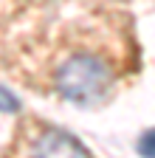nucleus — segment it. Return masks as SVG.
Listing matches in <instances>:
<instances>
[{
  "label": "nucleus",
  "mask_w": 155,
  "mask_h": 158,
  "mask_svg": "<svg viewBox=\"0 0 155 158\" xmlns=\"http://www.w3.org/2000/svg\"><path fill=\"white\" fill-rule=\"evenodd\" d=\"M135 45L119 17H93L56 40L51 88L76 105H99L133 71Z\"/></svg>",
  "instance_id": "f257e3e1"
},
{
  "label": "nucleus",
  "mask_w": 155,
  "mask_h": 158,
  "mask_svg": "<svg viewBox=\"0 0 155 158\" xmlns=\"http://www.w3.org/2000/svg\"><path fill=\"white\" fill-rule=\"evenodd\" d=\"M0 110L3 113H11V110H17V99L6 90V88H0Z\"/></svg>",
  "instance_id": "7ed1b4c3"
},
{
  "label": "nucleus",
  "mask_w": 155,
  "mask_h": 158,
  "mask_svg": "<svg viewBox=\"0 0 155 158\" xmlns=\"http://www.w3.org/2000/svg\"><path fill=\"white\" fill-rule=\"evenodd\" d=\"M9 158H93L82 141L37 116L20 118Z\"/></svg>",
  "instance_id": "f03ea898"
},
{
  "label": "nucleus",
  "mask_w": 155,
  "mask_h": 158,
  "mask_svg": "<svg viewBox=\"0 0 155 158\" xmlns=\"http://www.w3.org/2000/svg\"><path fill=\"white\" fill-rule=\"evenodd\" d=\"M141 152H144V158H152V133L144 135V141H141Z\"/></svg>",
  "instance_id": "20e7f679"
}]
</instances>
